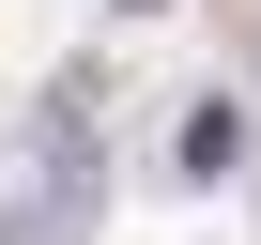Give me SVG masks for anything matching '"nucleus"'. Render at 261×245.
<instances>
[{
    "label": "nucleus",
    "mask_w": 261,
    "mask_h": 245,
    "mask_svg": "<svg viewBox=\"0 0 261 245\" xmlns=\"http://www.w3.org/2000/svg\"><path fill=\"white\" fill-rule=\"evenodd\" d=\"M185 169H200V184H230V169H246V107H230V92H200V107H185Z\"/></svg>",
    "instance_id": "obj_1"
},
{
    "label": "nucleus",
    "mask_w": 261,
    "mask_h": 245,
    "mask_svg": "<svg viewBox=\"0 0 261 245\" xmlns=\"http://www.w3.org/2000/svg\"><path fill=\"white\" fill-rule=\"evenodd\" d=\"M123 16H169V0H123Z\"/></svg>",
    "instance_id": "obj_2"
}]
</instances>
